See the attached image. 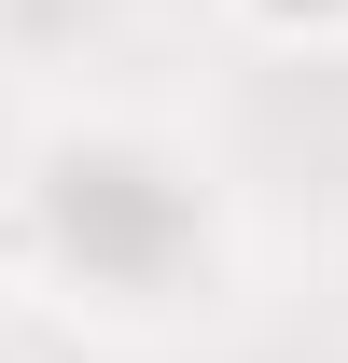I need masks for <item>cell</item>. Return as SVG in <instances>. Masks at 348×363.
Segmentation results:
<instances>
[{
	"label": "cell",
	"mask_w": 348,
	"mask_h": 363,
	"mask_svg": "<svg viewBox=\"0 0 348 363\" xmlns=\"http://www.w3.org/2000/svg\"><path fill=\"white\" fill-rule=\"evenodd\" d=\"M0 279L84 321H181L237 279V182L126 98H56L0 154Z\"/></svg>",
	"instance_id": "obj_1"
},
{
	"label": "cell",
	"mask_w": 348,
	"mask_h": 363,
	"mask_svg": "<svg viewBox=\"0 0 348 363\" xmlns=\"http://www.w3.org/2000/svg\"><path fill=\"white\" fill-rule=\"evenodd\" d=\"M251 56H348V0H209Z\"/></svg>",
	"instance_id": "obj_2"
},
{
	"label": "cell",
	"mask_w": 348,
	"mask_h": 363,
	"mask_svg": "<svg viewBox=\"0 0 348 363\" xmlns=\"http://www.w3.org/2000/svg\"><path fill=\"white\" fill-rule=\"evenodd\" d=\"M0 363H28V350H14V335H0Z\"/></svg>",
	"instance_id": "obj_3"
}]
</instances>
